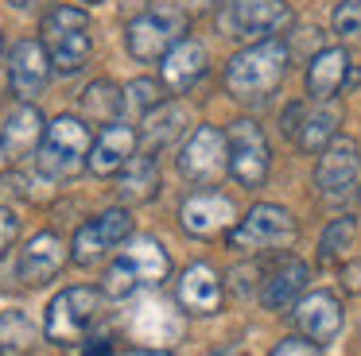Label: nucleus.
<instances>
[{
	"mask_svg": "<svg viewBox=\"0 0 361 356\" xmlns=\"http://www.w3.org/2000/svg\"><path fill=\"white\" fill-rule=\"evenodd\" d=\"M288 62H291L288 43H280V39H260V43L245 46V51H237L233 58H229L226 85H229V93L241 97V101H264L268 93L283 82Z\"/></svg>",
	"mask_w": 361,
	"mask_h": 356,
	"instance_id": "1",
	"label": "nucleus"
},
{
	"mask_svg": "<svg viewBox=\"0 0 361 356\" xmlns=\"http://www.w3.org/2000/svg\"><path fill=\"white\" fill-rule=\"evenodd\" d=\"M167 275H171V255H167V248L152 236H136L105 267L102 294H109V298H133L144 286H159Z\"/></svg>",
	"mask_w": 361,
	"mask_h": 356,
	"instance_id": "2",
	"label": "nucleus"
},
{
	"mask_svg": "<svg viewBox=\"0 0 361 356\" xmlns=\"http://www.w3.org/2000/svg\"><path fill=\"white\" fill-rule=\"evenodd\" d=\"M43 46H47L59 74H78L90 62V51H94V35H90L86 12L71 8V4L51 8L43 15Z\"/></svg>",
	"mask_w": 361,
	"mask_h": 356,
	"instance_id": "3",
	"label": "nucleus"
},
{
	"mask_svg": "<svg viewBox=\"0 0 361 356\" xmlns=\"http://www.w3.org/2000/svg\"><path fill=\"white\" fill-rule=\"evenodd\" d=\"M90 147H94V139L78 116H55L39 144L35 167L47 178H74L82 167H90Z\"/></svg>",
	"mask_w": 361,
	"mask_h": 356,
	"instance_id": "4",
	"label": "nucleus"
},
{
	"mask_svg": "<svg viewBox=\"0 0 361 356\" xmlns=\"http://www.w3.org/2000/svg\"><path fill=\"white\" fill-rule=\"evenodd\" d=\"M295 236H299L295 217L283 205L260 201L229 229V248H237V252H276V248L295 244Z\"/></svg>",
	"mask_w": 361,
	"mask_h": 356,
	"instance_id": "5",
	"label": "nucleus"
},
{
	"mask_svg": "<svg viewBox=\"0 0 361 356\" xmlns=\"http://www.w3.org/2000/svg\"><path fill=\"white\" fill-rule=\"evenodd\" d=\"M183 31H187V20H183L179 8H171V4L148 8V12H140L128 23V54H133L136 62H156V58H164L179 39H187Z\"/></svg>",
	"mask_w": 361,
	"mask_h": 356,
	"instance_id": "6",
	"label": "nucleus"
},
{
	"mask_svg": "<svg viewBox=\"0 0 361 356\" xmlns=\"http://www.w3.org/2000/svg\"><path fill=\"white\" fill-rule=\"evenodd\" d=\"M179 170L195 186H214L229 170V136L214 124H198L179 151Z\"/></svg>",
	"mask_w": 361,
	"mask_h": 356,
	"instance_id": "7",
	"label": "nucleus"
},
{
	"mask_svg": "<svg viewBox=\"0 0 361 356\" xmlns=\"http://www.w3.org/2000/svg\"><path fill=\"white\" fill-rule=\"evenodd\" d=\"M102 294L90 286H66L63 294H55V302L47 306V341L55 345H78L86 337V329L94 325Z\"/></svg>",
	"mask_w": 361,
	"mask_h": 356,
	"instance_id": "8",
	"label": "nucleus"
},
{
	"mask_svg": "<svg viewBox=\"0 0 361 356\" xmlns=\"http://www.w3.org/2000/svg\"><path fill=\"white\" fill-rule=\"evenodd\" d=\"M226 136H229V174L245 190L264 186L268 167H272V151H268V139L260 132V124L257 120H233Z\"/></svg>",
	"mask_w": 361,
	"mask_h": 356,
	"instance_id": "9",
	"label": "nucleus"
},
{
	"mask_svg": "<svg viewBox=\"0 0 361 356\" xmlns=\"http://www.w3.org/2000/svg\"><path fill=\"white\" fill-rule=\"evenodd\" d=\"M128 232H133V217L128 209H105L102 217L86 221L71 240V260L78 267H94L102 255H109L117 244H125Z\"/></svg>",
	"mask_w": 361,
	"mask_h": 356,
	"instance_id": "10",
	"label": "nucleus"
},
{
	"mask_svg": "<svg viewBox=\"0 0 361 356\" xmlns=\"http://www.w3.org/2000/svg\"><path fill=\"white\" fill-rule=\"evenodd\" d=\"M233 217H237L233 201H229L226 193H218V190L190 193V198L183 201V209H179L183 232H190V236H198V240H214V236H221V232L229 236V229L237 224Z\"/></svg>",
	"mask_w": 361,
	"mask_h": 356,
	"instance_id": "11",
	"label": "nucleus"
},
{
	"mask_svg": "<svg viewBox=\"0 0 361 356\" xmlns=\"http://www.w3.org/2000/svg\"><path fill=\"white\" fill-rule=\"evenodd\" d=\"M283 132L295 136V144L303 147L307 155H322L330 144H334V132H338V108L319 101L314 108H303V105H291L283 113Z\"/></svg>",
	"mask_w": 361,
	"mask_h": 356,
	"instance_id": "12",
	"label": "nucleus"
},
{
	"mask_svg": "<svg viewBox=\"0 0 361 356\" xmlns=\"http://www.w3.org/2000/svg\"><path fill=\"white\" fill-rule=\"evenodd\" d=\"M51 70H55V62H51L47 46H43L39 39H24V43L12 46L8 82H12V93H16L20 101L39 97V93L47 89V82H51Z\"/></svg>",
	"mask_w": 361,
	"mask_h": 356,
	"instance_id": "13",
	"label": "nucleus"
},
{
	"mask_svg": "<svg viewBox=\"0 0 361 356\" xmlns=\"http://www.w3.org/2000/svg\"><path fill=\"white\" fill-rule=\"evenodd\" d=\"M66 260H71V244L59 232H35L20 248V279H24V286H47Z\"/></svg>",
	"mask_w": 361,
	"mask_h": 356,
	"instance_id": "14",
	"label": "nucleus"
},
{
	"mask_svg": "<svg viewBox=\"0 0 361 356\" xmlns=\"http://www.w3.org/2000/svg\"><path fill=\"white\" fill-rule=\"evenodd\" d=\"M361 170V147L353 144L350 136H338L326 151L319 155V170H314V186L326 198H342V193L353 190Z\"/></svg>",
	"mask_w": 361,
	"mask_h": 356,
	"instance_id": "15",
	"label": "nucleus"
},
{
	"mask_svg": "<svg viewBox=\"0 0 361 356\" xmlns=\"http://www.w3.org/2000/svg\"><path fill=\"white\" fill-rule=\"evenodd\" d=\"M136 144H140V132L125 120H113L97 132L94 147H90V170L97 178H113L125 170V163L136 155Z\"/></svg>",
	"mask_w": 361,
	"mask_h": 356,
	"instance_id": "16",
	"label": "nucleus"
},
{
	"mask_svg": "<svg viewBox=\"0 0 361 356\" xmlns=\"http://www.w3.org/2000/svg\"><path fill=\"white\" fill-rule=\"evenodd\" d=\"M43 136H47V120L43 113L27 101L16 113H8V120L0 124V159L4 163H20L32 151H39Z\"/></svg>",
	"mask_w": 361,
	"mask_h": 356,
	"instance_id": "17",
	"label": "nucleus"
},
{
	"mask_svg": "<svg viewBox=\"0 0 361 356\" xmlns=\"http://www.w3.org/2000/svg\"><path fill=\"white\" fill-rule=\"evenodd\" d=\"M291 23L288 0H233V27L237 35L252 39H276Z\"/></svg>",
	"mask_w": 361,
	"mask_h": 356,
	"instance_id": "18",
	"label": "nucleus"
},
{
	"mask_svg": "<svg viewBox=\"0 0 361 356\" xmlns=\"http://www.w3.org/2000/svg\"><path fill=\"white\" fill-rule=\"evenodd\" d=\"M295 325L303 337L330 345V341L342 333V302L330 291H311L295 302Z\"/></svg>",
	"mask_w": 361,
	"mask_h": 356,
	"instance_id": "19",
	"label": "nucleus"
},
{
	"mask_svg": "<svg viewBox=\"0 0 361 356\" xmlns=\"http://www.w3.org/2000/svg\"><path fill=\"white\" fill-rule=\"evenodd\" d=\"M221 275L210 267V263H190L179 275V306L195 317H210L221 310Z\"/></svg>",
	"mask_w": 361,
	"mask_h": 356,
	"instance_id": "20",
	"label": "nucleus"
},
{
	"mask_svg": "<svg viewBox=\"0 0 361 356\" xmlns=\"http://www.w3.org/2000/svg\"><path fill=\"white\" fill-rule=\"evenodd\" d=\"M206 66H210V54H206V46L198 43V39H179V43L171 46V51L164 54V66H159V74H164V85L175 93H187L190 85L198 82V77L206 74Z\"/></svg>",
	"mask_w": 361,
	"mask_h": 356,
	"instance_id": "21",
	"label": "nucleus"
},
{
	"mask_svg": "<svg viewBox=\"0 0 361 356\" xmlns=\"http://www.w3.org/2000/svg\"><path fill=\"white\" fill-rule=\"evenodd\" d=\"M350 51H342V46H326V51H319L311 58V66H307V93H311V101H334L338 93H342L345 77H350Z\"/></svg>",
	"mask_w": 361,
	"mask_h": 356,
	"instance_id": "22",
	"label": "nucleus"
},
{
	"mask_svg": "<svg viewBox=\"0 0 361 356\" xmlns=\"http://www.w3.org/2000/svg\"><path fill=\"white\" fill-rule=\"evenodd\" d=\"M307 279H311V267H307L303 260L280 263V267L268 275L260 302H264L268 310H288V306H295V302L303 298V291H307Z\"/></svg>",
	"mask_w": 361,
	"mask_h": 356,
	"instance_id": "23",
	"label": "nucleus"
},
{
	"mask_svg": "<svg viewBox=\"0 0 361 356\" xmlns=\"http://www.w3.org/2000/svg\"><path fill=\"white\" fill-rule=\"evenodd\" d=\"M121 201L125 205H140V201H152L159 193V163L156 155H133L121 170V186H117Z\"/></svg>",
	"mask_w": 361,
	"mask_h": 356,
	"instance_id": "24",
	"label": "nucleus"
},
{
	"mask_svg": "<svg viewBox=\"0 0 361 356\" xmlns=\"http://www.w3.org/2000/svg\"><path fill=\"white\" fill-rule=\"evenodd\" d=\"M82 113L94 124H113L125 113V89H117L113 82H90L86 93H82Z\"/></svg>",
	"mask_w": 361,
	"mask_h": 356,
	"instance_id": "25",
	"label": "nucleus"
},
{
	"mask_svg": "<svg viewBox=\"0 0 361 356\" xmlns=\"http://www.w3.org/2000/svg\"><path fill=\"white\" fill-rule=\"evenodd\" d=\"M187 128V108L183 105H156L148 116H144V144L152 147V151H159V147H167L179 132Z\"/></svg>",
	"mask_w": 361,
	"mask_h": 356,
	"instance_id": "26",
	"label": "nucleus"
},
{
	"mask_svg": "<svg viewBox=\"0 0 361 356\" xmlns=\"http://www.w3.org/2000/svg\"><path fill=\"white\" fill-rule=\"evenodd\" d=\"M35 341H39V329L24 310H4L0 314V356H20Z\"/></svg>",
	"mask_w": 361,
	"mask_h": 356,
	"instance_id": "27",
	"label": "nucleus"
},
{
	"mask_svg": "<svg viewBox=\"0 0 361 356\" xmlns=\"http://www.w3.org/2000/svg\"><path fill=\"white\" fill-rule=\"evenodd\" d=\"M353 232H357V221H353V217H334V221L326 224V232H322V240H319V260H338V255H345L353 244Z\"/></svg>",
	"mask_w": 361,
	"mask_h": 356,
	"instance_id": "28",
	"label": "nucleus"
},
{
	"mask_svg": "<svg viewBox=\"0 0 361 356\" xmlns=\"http://www.w3.org/2000/svg\"><path fill=\"white\" fill-rule=\"evenodd\" d=\"M156 105H164V82H156V77H136V82H128V89H125V108L148 116Z\"/></svg>",
	"mask_w": 361,
	"mask_h": 356,
	"instance_id": "29",
	"label": "nucleus"
},
{
	"mask_svg": "<svg viewBox=\"0 0 361 356\" xmlns=\"http://www.w3.org/2000/svg\"><path fill=\"white\" fill-rule=\"evenodd\" d=\"M334 31L342 39H350V35H361V0H342V4L334 8Z\"/></svg>",
	"mask_w": 361,
	"mask_h": 356,
	"instance_id": "30",
	"label": "nucleus"
},
{
	"mask_svg": "<svg viewBox=\"0 0 361 356\" xmlns=\"http://www.w3.org/2000/svg\"><path fill=\"white\" fill-rule=\"evenodd\" d=\"M268 356H322V345L311 337H283Z\"/></svg>",
	"mask_w": 361,
	"mask_h": 356,
	"instance_id": "31",
	"label": "nucleus"
},
{
	"mask_svg": "<svg viewBox=\"0 0 361 356\" xmlns=\"http://www.w3.org/2000/svg\"><path fill=\"white\" fill-rule=\"evenodd\" d=\"M16 232H20V221H16V213H12L8 205H0V255L12 248V240H16Z\"/></svg>",
	"mask_w": 361,
	"mask_h": 356,
	"instance_id": "32",
	"label": "nucleus"
},
{
	"mask_svg": "<svg viewBox=\"0 0 361 356\" xmlns=\"http://www.w3.org/2000/svg\"><path fill=\"white\" fill-rule=\"evenodd\" d=\"M342 286H345L350 294H361V260L345 263V271H342Z\"/></svg>",
	"mask_w": 361,
	"mask_h": 356,
	"instance_id": "33",
	"label": "nucleus"
},
{
	"mask_svg": "<svg viewBox=\"0 0 361 356\" xmlns=\"http://www.w3.org/2000/svg\"><path fill=\"white\" fill-rule=\"evenodd\" d=\"M86 356H113V341L109 337H94L86 345Z\"/></svg>",
	"mask_w": 361,
	"mask_h": 356,
	"instance_id": "34",
	"label": "nucleus"
},
{
	"mask_svg": "<svg viewBox=\"0 0 361 356\" xmlns=\"http://www.w3.org/2000/svg\"><path fill=\"white\" fill-rule=\"evenodd\" d=\"M121 356H175V352H167V348H128Z\"/></svg>",
	"mask_w": 361,
	"mask_h": 356,
	"instance_id": "35",
	"label": "nucleus"
},
{
	"mask_svg": "<svg viewBox=\"0 0 361 356\" xmlns=\"http://www.w3.org/2000/svg\"><path fill=\"white\" fill-rule=\"evenodd\" d=\"M183 4H187V8H214L218 0H183Z\"/></svg>",
	"mask_w": 361,
	"mask_h": 356,
	"instance_id": "36",
	"label": "nucleus"
},
{
	"mask_svg": "<svg viewBox=\"0 0 361 356\" xmlns=\"http://www.w3.org/2000/svg\"><path fill=\"white\" fill-rule=\"evenodd\" d=\"M8 4H12V8H32L35 0H8Z\"/></svg>",
	"mask_w": 361,
	"mask_h": 356,
	"instance_id": "37",
	"label": "nucleus"
},
{
	"mask_svg": "<svg viewBox=\"0 0 361 356\" xmlns=\"http://www.w3.org/2000/svg\"><path fill=\"white\" fill-rule=\"evenodd\" d=\"M86 4H102V0H86Z\"/></svg>",
	"mask_w": 361,
	"mask_h": 356,
	"instance_id": "38",
	"label": "nucleus"
},
{
	"mask_svg": "<svg viewBox=\"0 0 361 356\" xmlns=\"http://www.w3.org/2000/svg\"><path fill=\"white\" fill-rule=\"evenodd\" d=\"M0 46H4V35H0Z\"/></svg>",
	"mask_w": 361,
	"mask_h": 356,
	"instance_id": "39",
	"label": "nucleus"
}]
</instances>
